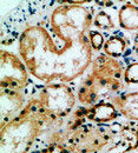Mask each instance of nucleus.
<instances>
[{"label": "nucleus", "instance_id": "f257e3e1", "mask_svg": "<svg viewBox=\"0 0 138 153\" xmlns=\"http://www.w3.org/2000/svg\"><path fill=\"white\" fill-rule=\"evenodd\" d=\"M84 1L56 6L48 18L27 25L20 33L18 50L28 72L50 82H70L83 76L92 62L86 32L93 17Z\"/></svg>", "mask_w": 138, "mask_h": 153}, {"label": "nucleus", "instance_id": "f03ea898", "mask_svg": "<svg viewBox=\"0 0 138 153\" xmlns=\"http://www.w3.org/2000/svg\"><path fill=\"white\" fill-rule=\"evenodd\" d=\"M58 117L50 114L37 97L0 132V153H30Z\"/></svg>", "mask_w": 138, "mask_h": 153}, {"label": "nucleus", "instance_id": "7ed1b4c3", "mask_svg": "<svg viewBox=\"0 0 138 153\" xmlns=\"http://www.w3.org/2000/svg\"><path fill=\"white\" fill-rule=\"evenodd\" d=\"M124 66L116 58L99 54L78 87L77 98L84 106L111 100L123 88Z\"/></svg>", "mask_w": 138, "mask_h": 153}, {"label": "nucleus", "instance_id": "20e7f679", "mask_svg": "<svg viewBox=\"0 0 138 153\" xmlns=\"http://www.w3.org/2000/svg\"><path fill=\"white\" fill-rule=\"evenodd\" d=\"M116 132V123H84L72 131L65 146L71 153H101Z\"/></svg>", "mask_w": 138, "mask_h": 153}, {"label": "nucleus", "instance_id": "39448f33", "mask_svg": "<svg viewBox=\"0 0 138 153\" xmlns=\"http://www.w3.org/2000/svg\"><path fill=\"white\" fill-rule=\"evenodd\" d=\"M37 98L50 114L58 118H67L76 107V94L65 82L44 85Z\"/></svg>", "mask_w": 138, "mask_h": 153}, {"label": "nucleus", "instance_id": "423d86ee", "mask_svg": "<svg viewBox=\"0 0 138 153\" xmlns=\"http://www.w3.org/2000/svg\"><path fill=\"white\" fill-rule=\"evenodd\" d=\"M28 73L21 58L6 50L0 51V88L24 92L30 86Z\"/></svg>", "mask_w": 138, "mask_h": 153}, {"label": "nucleus", "instance_id": "0eeeda50", "mask_svg": "<svg viewBox=\"0 0 138 153\" xmlns=\"http://www.w3.org/2000/svg\"><path fill=\"white\" fill-rule=\"evenodd\" d=\"M138 147V123H116V132L101 153H130Z\"/></svg>", "mask_w": 138, "mask_h": 153}, {"label": "nucleus", "instance_id": "6e6552de", "mask_svg": "<svg viewBox=\"0 0 138 153\" xmlns=\"http://www.w3.org/2000/svg\"><path fill=\"white\" fill-rule=\"evenodd\" d=\"M25 94L21 91L0 88V127L14 119L25 107Z\"/></svg>", "mask_w": 138, "mask_h": 153}, {"label": "nucleus", "instance_id": "1a4fd4ad", "mask_svg": "<svg viewBox=\"0 0 138 153\" xmlns=\"http://www.w3.org/2000/svg\"><path fill=\"white\" fill-rule=\"evenodd\" d=\"M85 118L90 123L109 124L118 118V111L111 101H100L93 106L85 107Z\"/></svg>", "mask_w": 138, "mask_h": 153}, {"label": "nucleus", "instance_id": "9d476101", "mask_svg": "<svg viewBox=\"0 0 138 153\" xmlns=\"http://www.w3.org/2000/svg\"><path fill=\"white\" fill-rule=\"evenodd\" d=\"M111 102L123 117L134 121H138V92L113 97L111 99Z\"/></svg>", "mask_w": 138, "mask_h": 153}, {"label": "nucleus", "instance_id": "9b49d317", "mask_svg": "<svg viewBox=\"0 0 138 153\" xmlns=\"http://www.w3.org/2000/svg\"><path fill=\"white\" fill-rule=\"evenodd\" d=\"M118 21L122 28L126 31L138 30V6L132 2L124 4L118 12Z\"/></svg>", "mask_w": 138, "mask_h": 153}, {"label": "nucleus", "instance_id": "f8f14e48", "mask_svg": "<svg viewBox=\"0 0 138 153\" xmlns=\"http://www.w3.org/2000/svg\"><path fill=\"white\" fill-rule=\"evenodd\" d=\"M104 54L111 58L122 57L126 50V40L119 36L110 37L104 44Z\"/></svg>", "mask_w": 138, "mask_h": 153}, {"label": "nucleus", "instance_id": "ddd939ff", "mask_svg": "<svg viewBox=\"0 0 138 153\" xmlns=\"http://www.w3.org/2000/svg\"><path fill=\"white\" fill-rule=\"evenodd\" d=\"M93 24L96 27H98L99 30H103V31H111L115 28V22H113L112 17L104 11H99L95 16Z\"/></svg>", "mask_w": 138, "mask_h": 153}, {"label": "nucleus", "instance_id": "4468645a", "mask_svg": "<svg viewBox=\"0 0 138 153\" xmlns=\"http://www.w3.org/2000/svg\"><path fill=\"white\" fill-rule=\"evenodd\" d=\"M123 78L126 84H138V61L130 64L124 70Z\"/></svg>", "mask_w": 138, "mask_h": 153}, {"label": "nucleus", "instance_id": "2eb2a0df", "mask_svg": "<svg viewBox=\"0 0 138 153\" xmlns=\"http://www.w3.org/2000/svg\"><path fill=\"white\" fill-rule=\"evenodd\" d=\"M89 41L93 51H100L104 47V36L98 31H89Z\"/></svg>", "mask_w": 138, "mask_h": 153}, {"label": "nucleus", "instance_id": "dca6fc26", "mask_svg": "<svg viewBox=\"0 0 138 153\" xmlns=\"http://www.w3.org/2000/svg\"><path fill=\"white\" fill-rule=\"evenodd\" d=\"M30 153H71L65 145H50L46 147L36 149Z\"/></svg>", "mask_w": 138, "mask_h": 153}, {"label": "nucleus", "instance_id": "f3484780", "mask_svg": "<svg viewBox=\"0 0 138 153\" xmlns=\"http://www.w3.org/2000/svg\"><path fill=\"white\" fill-rule=\"evenodd\" d=\"M134 51L138 54V36L135 38V41H134Z\"/></svg>", "mask_w": 138, "mask_h": 153}, {"label": "nucleus", "instance_id": "a211bd4d", "mask_svg": "<svg viewBox=\"0 0 138 153\" xmlns=\"http://www.w3.org/2000/svg\"><path fill=\"white\" fill-rule=\"evenodd\" d=\"M134 4H135V5H137V6H138V0H136V1H134Z\"/></svg>", "mask_w": 138, "mask_h": 153}]
</instances>
